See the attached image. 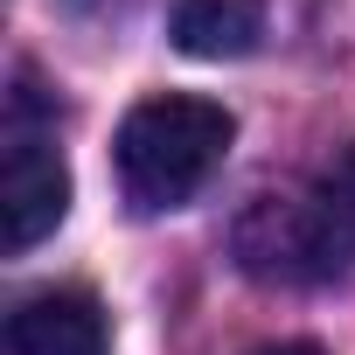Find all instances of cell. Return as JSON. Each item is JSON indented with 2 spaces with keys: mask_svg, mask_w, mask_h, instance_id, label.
I'll return each instance as SVG.
<instances>
[{
  "mask_svg": "<svg viewBox=\"0 0 355 355\" xmlns=\"http://www.w3.org/2000/svg\"><path fill=\"white\" fill-rule=\"evenodd\" d=\"M237 265L265 286H327L355 272V139L293 196H265L237 223Z\"/></svg>",
  "mask_w": 355,
  "mask_h": 355,
  "instance_id": "1",
  "label": "cell"
},
{
  "mask_svg": "<svg viewBox=\"0 0 355 355\" xmlns=\"http://www.w3.org/2000/svg\"><path fill=\"white\" fill-rule=\"evenodd\" d=\"M230 139H237V119H230L216 98H189V91L139 98V105L119 119V139H112L125 202H132L139 216L182 209L209 174L223 167Z\"/></svg>",
  "mask_w": 355,
  "mask_h": 355,
  "instance_id": "2",
  "label": "cell"
},
{
  "mask_svg": "<svg viewBox=\"0 0 355 355\" xmlns=\"http://www.w3.org/2000/svg\"><path fill=\"white\" fill-rule=\"evenodd\" d=\"M63 216H70V167L56 146V105L21 70L8 91V119H0V244L21 258Z\"/></svg>",
  "mask_w": 355,
  "mask_h": 355,
  "instance_id": "3",
  "label": "cell"
},
{
  "mask_svg": "<svg viewBox=\"0 0 355 355\" xmlns=\"http://www.w3.org/2000/svg\"><path fill=\"white\" fill-rule=\"evenodd\" d=\"M112 320L98 306V293L84 286H49L28 293L8 313V355H105Z\"/></svg>",
  "mask_w": 355,
  "mask_h": 355,
  "instance_id": "4",
  "label": "cell"
},
{
  "mask_svg": "<svg viewBox=\"0 0 355 355\" xmlns=\"http://www.w3.org/2000/svg\"><path fill=\"white\" fill-rule=\"evenodd\" d=\"M167 35L196 63H237L265 42V0H174Z\"/></svg>",
  "mask_w": 355,
  "mask_h": 355,
  "instance_id": "5",
  "label": "cell"
},
{
  "mask_svg": "<svg viewBox=\"0 0 355 355\" xmlns=\"http://www.w3.org/2000/svg\"><path fill=\"white\" fill-rule=\"evenodd\" d=\"M258 355H327V348H313V341H272V348H258Z\"/></svg>",
  "mask_w": 355,
  "mask_h": 355,
  "instance_id": "6",
  "label": "cell"
}]
</instances>
